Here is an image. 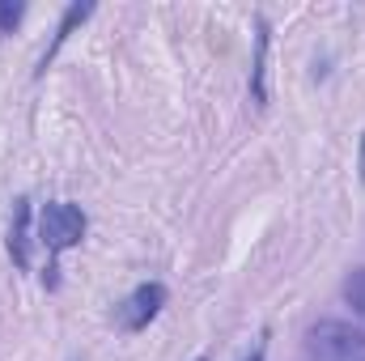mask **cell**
<instances>
[{
	"mask_svg": "<svg viewBox=\"0 0 365 361\" xmlns=\"http://www.w3.org/2000/svg\"><path fill=\"white\" fill-rule=\"evenodd\" d=\"M306 353L314 361H365V332L323 319L306 332Z\"/></svg>",
	"mask_w": 365,
	"mask_h": 361,
	"instance_id": "obj_1",
	"label": "cell"
},
{
	"mask_svg": "<svg viewBox=\"0 0 365 361\" xmlns=\"http://www.w3.org/2000/svg\"><path fill=\"white\" fill-rule=\"evenodd\" d=\"M86 238V213L68 200H51L43 204V217H38V243L51 251V255H64L68 247H77Z\"/></svg>",
	"mask_w": 365,
	"mask_h": 361,
	"instance_id": "obj_2",
	"label": "cell"
},
{
	"mask_svg": "<svg viewBox=\"0 0 365 361\" xmlns=\"http://www.w3.org/2000/svg\"><path fill=\"white\" fill-rule=\"evenodd\" d=\"M166 285H158V280H149V285H136L119 306H115V323L123 327V332H145L158 315H162V306H166Z\"/></svg>",
	"mask_w": 365,
	"mask_h": 361,
	"instance_id": "obj_3",
	"label": "cell"
},
{
	"mask_svg": "<svg viewBox=\"0 0 365 361\" xmlns=\"http://www.w3.org/2000/svg\"><path fill=\"white\" fill-rule=\"evenodd\" d=\"M9 255L17 268H30V200H13V221H9Z\"/></svg>",
	"mask_w": 365,
	"mask_h": 361,
	"instance_id": "obj_4",
	"label": "cell"
},
{
	"mask_svg": "<svg viewBox=\"0 0 365 361\" xmlns=\"http://www.w3.org/2000/svg\"><path fill=\"white\" fill-rule=\"evenodd\" d=\"M90 13H93V4H73V9L64 13V21H60V34H56V43H51L47 51H43V64H38V73H43V68H47V64L56 60V51L64 47V39H68V34H73V30H77V26H81V21L90 17Z\"/></svg>",
	"mask_w": 365,
	"mask_h": 361,
	"instance_id": "obj_5",
	"label": "cell"
},
{
	"mask_svg": "<svg viewBox=\"0 0 365 361\" xmlns=\"http://www.w3.org/2000/svg\"><path fill=\"white\" fill-rule=\"evenodd\" d=\"M344 302L365 319V268H353L344 276Z\"/></svg>",
	"mask_w": 365,
	"mask_h": 361,
	"instance_id": "obj_6",
	"label": "cell"
},
{
	"mask_svg": "<svg viewBox=\"0 0 365 361\" xmlns=\"http://www.w3.org/2000/svg\"><path fill=\"white\" fill-rule=\"evenodd\" d=\"M21 4H13V0H0V34H13V26L21 21Z\"/></svg>",
	"mask_w": 365,
	"mask_h": 361,
	"instance_id": "obj_7",
	"label": "cell"
},
{
	"mask_svg": "<svg viewBox=\"0 0 365 361\" xmlns=\"http://www.w3.org/2000/svg\"><path fill=\"white\" fill-rule=\"evenodd\" d=\"M357 166H361V183H365V132H361V158H357Z\"/></svg>",
	"mask_w": 365,
	"mask_h": 361,
	"instance_id": "obj_8",
	"label": "cell"
},
{
	"mask_svg": "<svg viewBox=\"0 0 365 361\" xmlns=\"http://www.w3.org/2000/svg\"><path fill=\"white\" fill-rule=\"evenodd\" d=\"M247 361H264V345H259V349H255V353H251Z\"/></svg>",
	"mask_w": 365,
	"mask_h": 361,
	"instance_id": "obj_9",
	"label": "cell"
},
{
	"mask_svg": "<svg viewBox=\"0 0 365 361\" xmlns=\"http://www.w3.org/2000/svg\"><path fill=\"white\" fill-rule=\"evenodd\" d=\"M195 361H208V357H195Z\"/></svg>",
	"mask_w": 365,
	"mask_h": 361,
	"instance_id": "obj_10",
	"label": "cell"
}]
</instances>
